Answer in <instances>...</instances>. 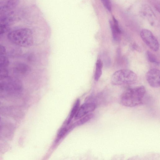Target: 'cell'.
<instances>
[{"instance_id": "obj_21", "label": "cell", "mask_w": 160, "mask_h": 160, "mask_svg": "<svg viewBox=\"0 0 160 160\" xmlns=\"http://www.w3.org/2000/svg\"><path fill=\"white\" fill-rule=\"evenodd\" d=\"M133 47L136 50H137V51H138V49H139V47L137 45L134 44L133 45Z\"/></svg>"}, {"instance_id": "obj_7", "label": "cell", "mask_w": 160, "mask_h": 160, "mask_svg": "<svg viewBox=\"0 0 160 160\" xmlns=\"http://www.w3.org/2000/svg\"><path fill=\"white\" fill-rule=\"evenodd\" d=\"M147 81L151 87L158 88L160 86V72L156 68L150 69L146 74Z\"/></svg>"}, {"instance_id": "obj_1", "label": "cell", "mask_w": 160, "mask_h": 160, "mask_svg": "<svg viewBox=\"0 0 160 160\" xmlns=\"http://www.w3.org/2000/svg\"><path fill=\"white\" fill-rule=\"evenodd\" d=\"M146 93L144 86H140L126 89L121 95L120 102L123 106L132 107L142 104Z\"/></svg>"}, {"instance_id": "obj_11", "label": "cell", "mask_w": 160, "mask_h": 160, "mask_svg": "<svg viewBox=\"0 0 160 160\" xmlns=\"http://www.w3.org/2000/svg\"><path fill=\"white\" fill-rule=\"evenodd\" d=\"M15 18L9 16L0 20V35L7 32L10 25L14 22Z\"/></svg>"}, {"instance_id": "obj_5", "label": "cell", "mask_w": 160, "mask_h": 160, "mask_svg": "<svg viewBox=\"0 0 160 160\" xmlns=\"http://www.w3.org/2000/svg\"><path fill=\"white\" fill-rule=\"evenodd\" d=\"M19 2V0H2L0 2V20L10 16Z\"/></svg>"}, {"instance_id": "obj_22", "label": "cell", "mask_w": 160, "mask_h": 160, "mask_svg": "<svg viewBox=\"0 0 160 160\" xmlns=\"http://www.w3.org/2000/svg\"><path fill=\"white\" fill-rule=\"evenodd\" d=\"M1 117L0 116V120H1Z\"/></svg>"}, {"instance_id": "obj_17", "label": "cell", "mask_w": 160, "mask_h": 160, "mask_svg": "<svg viewBox=\"0 0 160 160\" xmlns=\"http://www.w3.org/2000/svg\"><path fill=\"white\" fill-rule=\"evenodd\" d=\"M146 56L148 60L151 62L158 64L157 58L155 55L149 51H147Z\"/></svg>"}, {"instance_id": "obj_6", "label": "cell", "mask_w": 160, "mask_h": 160, "mask_svg": "<svg viewBox=\"0 0 160 160\" xmlns=\"http://www.w3.org/2000/svg\"><path fill=\"white\" fill-rule=\"evenodd\" d=\"M140 36L144 43L152 50L154 51L158 50V42L151 31L147 29H143L140 32Z\"/></svg>"}, {"instance_id": "obj_15", "label": "cell", "mask_w": 160, "mask_h": 160, "mask_svg": "<svg viewBox=\"0 0 160 160\" xmlns=\"http://www.w3.org/2000/svg\"><path fill=\"white\" fill-rule=\"evenodd\" d=\"M9 63L8 58L3 55H0V67L6 68Z\"/></svg>"}, {"instance_id": "obj_13", "label": "cell", "mask_w": 160, "mask_h": 160, "mask_svg": "<svg viewBox=\"0 0 160 160\" xmlns=\"http://www.w3.org/2000/svg\"><path fill=\"white\" fill-rule=\"evenodd\" d=\"M93 116V114L92 113L88 114L78 119V120L72 125V127H74L84 124L91 119Z\"/></svg>"}, {"instance_id": "obj_8", "label": "cell", "mask_w": 160, "mask_h": 160, "mask_svg": "<svg viewBox=\"0 0 160 160\" xmlns=\"http://www.w3.org/2000/svg\"><path fill=\"white\" fill-rule=\"evenodd\" d=\"M96 105L93 102H86L83 104L79 107L78 110L75 116V119L78 120L91 113L95 109Z\"/></svg>"}, {"instance_id": "obj_4", "label": "cell", "mask_w": 160, "mask_h": 160, "mask_svg": "<svg viewBox=\"0 0 160 160\" xmlns=\"http://www.w3.org/2000/svg\"><path fill=\"white\" fill-rule=\"evenodd\" d=\"M1 81L2 91L15 92L20 90L22 88V83L17 78L8 77Z\"/></svg>"}, {"instance_id": "obj_14", "label": "cell", "mask_w": 160, "mask_h": 160, "mask_svg": "<svg viewBox=\"0 0 160 160\" xmlns=\"http://www.w3.org/2000/svg\"><path fill=\"white\" fill-rule=\"evenodd\" d=\"M80 104V100L78 99L76 101L71 111L69 118L68 119L67 122V124H68L70 123L72 119L75 117L79 108Z\"/></svg>"}, {"instance_id": "obj_12", "label": "cell", "mask_w": 160, "mask_h": 160, "mask_svg": "<svg viewBox=\"0 0 160 160\" xmlns=\"http://www.w3.org/2000/svg\"><path fill=\"white\" fill-rule=\"evenodd\" d=\"M102 62L100 59H98L96 63V69L94 75V79L98 81L100 78L102 72Z\"/></svg>"}, {"instance_id": "obj_9", "label": "cell", "mask_w": 160, "mask_h": 160, "mask_svg": "<svg viewBox=\"0 0 160 160\" xmlns=\"http://www.w3.org/2000/svg\"><path fill=\"white\" fill-rule=\"evenodd\" d=\"M113 22H110L113 38L115 41L119 42L121 39V31L118 21L114 17H113Z\"/></svg>"}, {"instance_id": "obj_16", "label": "cell", "mask_w": 160, "mask_h": 160, "mask_svg": "<svg viewBox=\"0 0 160 160\" xmlns=\"http://www.w3.org/2000/svg\"><path fill=\"white\" fill-rule=\"evenodd\" d=\"M8 72L6 68L0 67V81L8 77Z\"/></svg>"}, {"instance_id": "obj_20", "label": "cell", "mask_w": 160, "mask_h": 160, "mask_svg": "<svg viewBox=\"0 0 160 160\" xmlns=\"http://www.w3.org/2000/svg\"><path fill=\"white\" fill-rule=\"evenodd\" d=\"M6 52L5 47L3 45L0 44V55H3L5 54Z\"/></svg>"}, {"instance_id": "obj_2", "label": "cell", "mask_w": 160, "mask_h": 160, "mask_svg": "<svg viewBox=\"0 0 160 160\" xmlns=\"http://www.w3.org/2000/svg\"><path fill=\"white\" fill-rule=\"evenodd\" d=\"M7 36L11 42L19 46L28 47L31 46L33 43L32 32L27 28L11 31L8 33Z\"/></svg>"}, {"instance_id": "obj_18", "label": "cell", "mask_w": 160, "mask_h": 160, "mask_svg": "<svg viewBox=\"0 0 160 160\" xmlns=\"http://www.w3.org/2000/svg\"><path fill=\"white\" fill-rule=\"evenodd\" d=\"M104 7L108 10L110 12L112 10V6L110 0H101Z\"/></svg>"}, {"instance_id": "obj_10", "label": "cell", "mask_w": 160, "mask_h": 160, "mask_svg": "<svg viewBox=\"0 0 160 160\" xmlns=\"http://www.w3.org/2000/svg\"><path fill=\"white\" fill-rule=\"evenodd\" d=\"M30 71V67L25 63H18L14 66L13 71L18 75H24L28 74Z\"/></svg>"}, {"instance_id": "obj_3", "label": "cell", "mask_w": 160, "mask_h": 160, "mask_svg": "<svg viewBox=\"0 0 160 160\" xmlns=\"http://www.w3.org/2000/svg\"><path fill=\"white\" fill-rule=\"evenodd\" d=\"M137 78L136 74L128 69L118 70L114 72L111 78V82L114 85L130 84L134 83Z\"/></svg>"}, {"instance_id": "obj_19", "label": "cell", "mask_w": 160, "mask_h": 160, "mask_svg": "<svg viewBox=\"0 0 160 160\" xmlns=\"http://www.w3.org/2000/svg\"><path fill=\"white\" fill-rule=\"evenodd\" d=\"M68 131V129L66 128H62L59 131L57 136V139L59 140L62 138Z\"/></svg>"}]
</instances>
